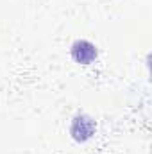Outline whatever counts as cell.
Wrapping results in <instances>:
<instances>
[{"label":"cell","instance_id":"obj_1","mask_svg":"<svg viewBox=\"0 0 152 154\" xmlns=\"http://www.w3.org/2000/svg\"><path fill=\"white\" fill-rule=\"evenodd\" d=\"M72 56H74V59H75L77 63L88 65V63H91L97 57V47L91 45L90 41H84V39L77 41L72 47Z\"/></svg>","mask_w":152,"mask_h":154}]
</instances>
